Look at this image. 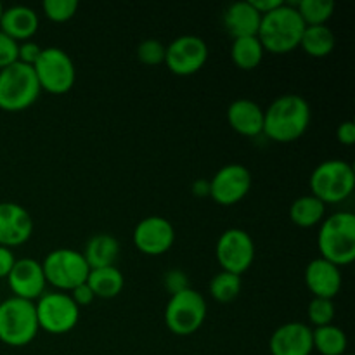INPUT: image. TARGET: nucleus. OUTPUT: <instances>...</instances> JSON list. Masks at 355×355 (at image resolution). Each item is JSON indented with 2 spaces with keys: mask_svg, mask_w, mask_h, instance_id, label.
<instances>
[{
  "mask_svg": "<svg viewBox=\"0 0 355 355\" xmlns=\"http://www.w3.org/2000/svg\"><path fill=\"white\" fill-rule=\"evenodd\" d=\"M312 120L311 104L298 94H284L263 110V134L274 142H295L307 132Z\"/></svg>",
  "mask_w": 355,
  "mask_h": 355,
  "instance_id": "1",
  "label": "nucleus"
},
{
  "mask_svg": "<svg viewBox=\"0 0 355 355\" xmlns=\"http://www.w3.org/2000/svg\"><path fill=\"white\" fill-rule=\"evenodd\" d=\"M305 23L302 21L297 7L283 3L272 12L262 16L257 38L262 44L263 51L272 54H288L300 47Z\"/></svg>",
  "mask_w": 355,
  "mask_h": 355,
  "instance_id": "2",
  "label": "nucleus"
},
{
  "mask_svg": "<svg viewBox=\"0 0 355 355\" xmlns=\"http://www.w3.org/2000/svg\"><path fill=\"white\" fill-rule=\"evenodd\" d=\"M318 248L321 259L336 267L350 266L355 260V215L352 211H336L321 222L318 232Z\"/></svg>",
  "mask_w": 355,
  "mask_h": 355,
  "instance_id": "3",
  "label": "nucleus"
},
{
  "mask_svg": "<svg viewBox=\"0 0 355 355\" xmlns=\"http://www.w3.org/2000/svg\"><path fill=\"white\" fill-rule=\"evenodd\" d=\"M309 186L312 196L324 205L342 203L354 193V166L345 159H326L312 170Z\"/></svg>",
  "mask_w": 355,
  "mask_h": 355,
  "instance_id": "4",
  "label": "nucleus"
},
{
  "mask_svg": "<svg viewBox=\"0 0 355 355\" xmlns=\"http://www.w3.org/2000/svg\"><path fill=\"white\" fill-rule=\"evenodd\" d=\"M40 85L33 66L14 62L0 69V110L19 113L28 110L40 97Z\"/></svg>",
  "mask_w": 355,
  "mask_h": 355,
  "instance_id": "5",
  "label": "nucleus"
},
{
  "mask_svg": "<svg viewBox=\"0 0 355 355\" xmlns=\"http://www.w3.org/2000/svg\"><path fill=\"white\" fill-rule=\"evenodd\" d=\"M33 302L10 297L0 304V342L9 347H26L38 333Z\"/></svg>",
  "mask_w": 355,
  "mask_h": 355,
  "instance_id": "6",
  "label": "nucleus"
},
{
  "mask_svg": "<svg viewBox=\"0 0 355 355\" xmlns=\"http://www.w3.org/2000/svg\"><path fill=\"white\" fill-rule=\"evenodd\" d=\"M47 284L55 291H73L87 281L90 267L80 252L73 248H55L42 262Z\"/></svg>",
  "mask_w": 355,
  "mask_h": 355,
  "instance_id": "7",
  "label": "nucleus"
},
{
  "mask_svg": "<svg viewBox=\"0 0 355 355\" xmlns=\"http://www.w3.org/2000/svg\"><path fill=\"white\" fill-rule=\"evenodd\" d=\"M40 90L54 96L69 92L76 82V68L71 55L59 47L42 49L40 58L33 64Z\"/></svg>",
  "mask_w": 355,
  "mask_h": 355,
  "instance_id": "8",
  "label": "nucleus"
},
{
  "mask_svg": "<svg viewBox=\"0 0 355 355\" xmlns=\"http://www.w3.org/2000/svg\"><path fill=\"white\" fill-rule=\"evenodd\" d=\"M207 311L203 295L193 288H187L170 297L165 307V324L173 335L189 336L203 326Z\"/></svg>",
  "mask_w": 355,
  "mask_h": 355,
  "instance_id": "9",
  "label": "nucleus"
},
{
  "mask_svg": "<svg viewBox=\"0 0 355 355\" xmlns=\"http://www.w3.org/2000/svg\"><path fill=\"white\" fill-rule=\"evenodd\" d=\"M38 328L51 335H66L78 324L80 309L68 293L47 291L35 304Z\"/></svg>",
  "mask_w": 355,
  "mask_h": 355,
  "instance_id": "10",
  "label": "nucleus"
},
{
  "mask_svg": "<svg viewBox=\"0 0 355 355\" xmlns=\"http://www.w3.org/2000/svg\"><path fill=\"white\" fill-rule=\"evenodd\" d=\"M215 257L222 270L243 276L255 260V241L245 229L231 227L217 239Z\"/></svg>",
  "mask_w": 355,
  "mask_h": 355,
  "instance_id": "11",
  "label": "nucleus"
},
{
  "mask_svg": "<svg viewBox=\"0 0 355 355\" xmlns=\"http://www.w3.org/2000/svg\"><path fill=\"white\" fill-rule=\"evenodd\" d=\"M208 61V45L198 35H182L165 47V64L173 75L189 76L203 69Z\"/></svg>",
  "mask_w": 355,
  "mask_h": 355,
  "instance_id": "12",
  "label": "nucleus"
},
{
  "mask_svg": "<svg viewBox=\"0 0 355 355\" xmlns=\"http://www.w3.org/2000/svg\"><path fill=\"white\" fill-rule=\"evenodd\" d=\"M252 189V173L245 165L231 163L217 170L210 179V198L222 207H232L245 200Z\"/></svg>",
  "mask_w": 355,
  "mask_h": 355,
  "instance_id": "13",
  "label": "nucleus"
},
{
  "mask_svg": "<svg viewBox=\"0 0 355 355\" xmlns=\"http://www.w3.org/2000/svg\"><path fill=\"white\" fill-rule=\"evenodd\" d=\"M175 243V229L172 222L159 215L146 217L135 225L134 245L148 257H159L168 252Z\"/></svg>",
  "mask_w": 355,
  "mask_h": 355,
  "instance_id": "14",
  "label": "nucleus"
},
{
  "mask_svg": "<svg viewBox=\"0 0 355 355\" xmlns=\"http://www.w3.org/2000/svg\"><path fill=\"white\" fill-rule=\"evenodd\" d=\"M33 218L30 211L12 201L0 203V246H21L33 234Z\"/></svg>",
  "mask_w": 355,
  "mask_h": 355,
  "instance_id": "15",
  "label": "nucleus"
},
{
  "mask_svg": "<svg viewBox=\"0 0 355 355\" xmlns=\"http://www.w3.org/2000/svg\"><path fill=\"white\" fill-rule=\"evenodd\" d=\"M7 283L14 297L28 302L38 300L45 293L47 286L42 262H37L35 259L16 260L12 270L7 276Z\"/></svg>",
  "mask_w": 355,
  "mask_h": 355,
  "instance_id": "16",
  "label": "nucleus"
},
{
  "mask_svg": "<svg viewBox=\"0 0 355 355\" xmlns=\"http://www.w3.org/2000/svg\"><path fill=\"white\" fill-rule=\"evenodd\" d=\"M269 350L272 355H311L312 328L297 321L281 324L270 336Z\"/></svg>",
  "mask_w": 355,
  "mask_h": 355,
  "instance_id": "17",
  "label": "nucleus"
},
{
  "mask_svg": "<svg viewBox=\"0 0 355 355\" xmlns=\"http://www.w3.org/2000/svg\"><path fill=\"white\" fill-rule=\"evenodd\" d=\"M305 284L314 298L333 300L342 290V270L324 259H314L305 267Z\"/></svg>",
  "mask_w": 355,
  "mask_h": 355,
  "instance_id": "18",
  "label": "nucleus"
},
{
  "mask_svg": "<svg viewBox=\"0 0 355 355\" xmlns=\"http://www.w3.org/2000/svg\"><path fill=\"white\" fill-rule=\"evenodd\" d=\"M227 121L234 132L245 137L263 134V110L252 99H236L227 107Z\"/></svg>",
  "mask_w": 355,
  "mask_h": 355,
  "instance_id": "19",
  "label": "nucleus"
},
{
  "mask_svg": "<svg viewBox=\"0 0 355 355\" xmlns=\"http://www.w3.org/2000/svg\"><path fill=\"white\" fill-rule=\"evenodd\" d=\"M38 14L28 6H12L3 9L0 17V31L10 37L12 40L28 42L38 30Z\"/></svg>",
  "mask_w": 355,
  "mask_h": 355,
  "instance_id": "20",
  "label": "nucleus"
},
{
  "mask_svg": "<svg viewBox=\"0 0 355 355\" xmlns=\"http://www.w3.org/2000/svg\"><path fill=\"white\" fill-rule=\"evenodd\" d=\"M262 16L248 2H234L225 9L224 28L232 38L257 37Z\"/></svg>",
  "mask_w": 355,
  "mask_h": 355,
  "instance_id": "21",
  "label": "nucleus"
},
{
  "mask_svg": "<svg viewBox=\"0 0 355 355\" xmlns=\"http://www.w3.org/2000/svg\"><path fill=\"white\" fill-rule=\"evenodd\" d=\"M82 255L90 269L114 266L120 257V241L111 234H96L87 241Z\"/></svg>",
  "mask_w": 355,
  "mask_h": 355,
  "instance_id": "22",
  "label": "nucleus"
},
{
  "mask_svg": "<svg viewBox=\"0 0 355 355\" xmlns=\"http://www.w3.org/2000/svg\"><path fill=\"white\" fill-rule=\"evenodd\" d=\"M87 286L92 290L96 298H114L121 293L125 286V277L116 266L90 269L87 276Z\"/></svg>",
  "mask_w": 355,
  "mask_h": 355,
  "instance_id": "23",
  "label": "nucleus"
},
{
  "mask_svg": "<svg viewBox=\"0 0 355 355\" xmlns=\"http://www.w3.org/2000/svg\"><path fill=\"white\" fill-rule=\"evenodd\" d=\"M290 218L302 229L315 227L326 218V205L312 194H305L291 203Z\"/></svg>",
  "mask_w": 355,
  "mask_h": 355,
  "instance_id": "24",
  "label": "nucleus"
},
{
  "mask_svg": "<svg viewBox=\"0 0 355 355\" xmlns=\"http://www.w3.org/2000/svg\"><path fill=\"white\" fill-rule=\"evenodd\" d=\"M336 44L335 33L328 28V24H319V26H305L302 35L300 47L305 54L311 58H326L333 52Z\"/></svg>",
  "mask_w": 355,
  "mask_h": 355,
  "instance_id": "25",
  "label": "nucleus"
},
{
  "mask_svg": "<svg viewBox=\"0 0 355 355\" xmlns=\"http://www.w3.org/2000/svg\"><path fill=\"white\" fill-rule=\"evenodd\" d=\"M312 345L321 355H345L349 340L342 328L328 324L312 329Z\"/></svg>",
  "mask_w": 355,
  "mask_h": 355,
  "instance_id": "26",
  "label": "nucleus"
},
{
  "mask_svg": "<svg viewBox=\"0 0 355 355\" xmlns=\"http://www.w3.org/2000/svg\"><path fill=\"white\" fill-rule=\"evenodd\" d=\"M263 54L266 51L257 37H243L232 40L231 58L239 69H245V71L255 69L262 62Z\"/></svg>",
  "mask_w": 355,
  "mask_h": 355,
  "instance_id": "27",
  "label": "nucleus"
},
{
  "mask_svg": "<svg viewBox=\"0 0 355 355\" xmlns=\"http://www.w3.org/2000/svg\"><path fill=\"white\" fill-rule=\"evenodd\" d=\"M241 276L225 272V270H220L218 274H215L210 281V295L218 304H229V302L236 300L238 295L241 293Z\"/></svg>",
  "mask_w": 355,
  "mask_h": 355,
  "instance_id": "28",
  "label": "nucleus"
},
{
  "mask_svg": "<svg viewBox=\"0 0 355 355\" xmlns=\"http://www.w3.org/2000/svg\"><path fill=\"white\" fill-rule=\"evenodd\" d=\"M297 10L305 26H319L331 19L335 12V2L333 0H300L297 3Z\"/></svg>",
  "mask_w": 355,
  "mask_h": 355,
  "instance_id": "29",
  "label": "nucleus"
},
{
  "mask_svg": "<svg viewBox=\"0 0 355 355\" xmlns=\"http://www.w3.org/2000/svg\"><path fill=\"white\" fill-rule=\"evenodd\" d=\"M335 314V304H333V300H328V298H312L307 307V319L315 328L333 324Z\"/></svg>",
  "mask_w": 355,
  "mask_h": 355,
  "instance_id": "30",
  "label": "nucleus"
},
{
  "mask_svg": "<svg viewBox=\"0 0 355 355\" xmlns=\"http://www.w3.org/2000/svg\"><path fill=\"white\" fill-rule=\"evenodd\" d=\"M42 10L47 19L54 23H66L78 10V2L76 0H45L42 3Z\"/></svg>",
  "mask_w": 355,
  "mask_h": 355,
  "instance_id": "31",
  "label": "nucleus"
},
{
  "mask_svg": "<svg viewBox=\"0 0 355 355\" xmlns=\"http://www.w3.org/2000/svg\"><path fill=\"white\" fill-rule=\"evenodd\" d=\"M137 58L142 64H162V62H165V45L156 38H146L139 44Z\"/></svg>",
  "mask_w": 355,
  "mask_h": 355,
  "instance_id": "32",
  "label": "nucleus"
},
{
  "mask_svg": "<svg viewBox=\"0 0 355 355\" xmlns=\"http://www.w3.org/2000/svg\"><path fill=\"white\" fill-rule=\"evenodd\" d=\"M17 42L0 31V69L17 62Z\"/></svg>",
  "mask_w": 355,
  "mask_h": 355,
  "instance_id": "33",
  "label": "nucleus"
},
{
  "mask_svg": "<svg viewBox=\"0 0 355 355\" xmlns=\"http://www.w3.org/2000/svg\"><path fill=\"white\" fill-rule=\"evenodd\" d=\"M163 284H165L166 291L170 293V297L180 291L187 290L189 288V279H187V274L180 269H170L168 272L163 277Z\"/></svg>",
  "mask_w": 355,
  "mask_h": 355,
  "instance_id": "34",
  "label": "nucleus"
},
{
  "mask_svg": "<svg viewBox=\"0 0 355 355\" xmlns=\"http://www.w3.org/2000/svg\"><path fill=\"white\" fill-rule=\"evenodd\" d=\"M42 54V47L35 42L28 40V42H21L17 45V61L23 62V64L33 66L37 62V59L40 58Z\"/></svg>",
  "mask_w": 355,
  "mask_h": 355,
  "instance_id": "35",
  "label": "nucleus"
},
{
  "mask_svg": "<svg viewBox=\"0 0 355 355\" xmlns=\"http://www.w3.org/2000/svg\"><path fill=\"white\" fill-rule=\"evenodd\" d=\"M336 139L343 146L355 144V123L352 120H345L338 125V128H336Z\"/></svg>",
  "mask_w": 355,
  "mask_h": 355,
  "instance_id": "36",
  "label": "nucleus"
},
{
  "mask_svg": "<svg viewBox=\"0 0 355 355\" xmlns=\"http://www.w3.org/2000/svg\"><path fill=\"white\" fill-rule=\"evenodd\" d=\"M69 297H71V300L75 302L76 305L80 307H87V305H90L94 302V293L92 290H90L89 286H87V283L80 284V286H76L75 290L69 291Z\"/></svg>",
  "mask_w": 355,
  "mask_h": 355,
  "instance_id": "37",
  "label": "nucleus"
},
{
  "mask_svg": "<svg viewBox=\"0 0 355 355\" xmlns=\"http://www.w3.org/2000/svg\"><path fill=\"white\" fill-rule=\"evenodd\" d=\"M14 262H16V257L10 252V248L0 246V279L9 276V272L14 267Z\"/></svg>",
  "mask_w": 355,
  "mask_h": 355,
  "instance_id": "38",
  "label": "nucleus"
},
{
  "mask_svg": "<svg viewBox=\"0 0 355 355\" xmlns=\"http://www.w3.org/2000/svg\"><path fill=\"white\" fill-rule=\"evenodd\" d=\"M250 3L255 7V10L260 14V16H266V14L272 12L274 9L283 6L284 2L283 0H250Z\"/></svg>",
  "mask_w": 355,
  "mask_h": 355,
  "instance_id": "39",
  "label": "nucleus"
},
{
  "mask_svg": "<svg viewBox=\"0 0 355 355\" xmlns=\"http://www.w3.org/2000/svg\"><path fill=\"white\" fill-rule=\"evenodd\" d=\"M191 191L196 198H210V180L208 179H198L194 180Z\"/></svg>",
  "mask_w": 355,
  "mask_h": 355,
  "instance_id": "40",
  "label": "nucleus"
},
{
  "mask_svg": "<svg viewBox=\"0 0 355 355\" xmlns=\"http://www.w3.org/2000/svg\"><path fill=\"white\" fill-rule=\"evenodd\" d=\"M2 12H3V6H2V2H0V17H2Z\"/></svg>",
  "mask_w": 355,
  "mask_h": 355,
  "instance_id": "41",
  "label": "nucleus"
},
{
  "mask_svg": "<svg viewBox=\"0 0 355 355\" xmlns=\"http://www.w3.org/2000/svg\"><path fill=\"white\" fill-rule=\"evenodd\" d=\"M0 304H2V298H0Z\"/></svg>",
  "mask_w": 355,
  "mask_h": 355,
  "instance_id": "42",
  "label": "nucleus"
},
{
  "mask_svg": "<svg viewBox=\"0 0 355 355\" xmlns=\"http://www.w3.org/2000/svg\"><path fill=\"white\" fill-rule=\"evenodd\" d=\"M345 355H350V354H345Z\"/></svg>",
  "mask_w": 355,
  "mask_h": 355,
  "instance_id": "43",
  "label": "nucleus"
}]
</instances>
